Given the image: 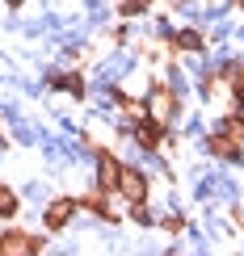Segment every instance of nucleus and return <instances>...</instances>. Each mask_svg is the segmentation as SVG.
<instances>
[{
  "label": "nucleus",
  "mask_w": 244,
  "mask_h": 256,
  "mask_svg": "<svg viewBox=\"0 0 244 256\" xmlns=\"http://www.w3.org/2000/svg\"><path fill=\"white\" fill-rule=\"evenodd\" d=\"M122 189H126V198H131V202H143V176H131V172H126V176H122Z\"/></svg>",
  "instance_id": "nucleus-1"
},
{
  "label": "nucleus",
  "mask_w": 244,
  "mask_h": 256,
  "mask_svg": "<svg viewBox=\"0 0 244 256\" xmlns=\"http://www.w3.org/2000/svg\"><path fill=\"white\" fill-rule=\"evenodd\" d=\"M68 214H72V202H59V206H51V214H47V222H51V227H59V222L68 218Z\"/></svg>",
  "instance_id": "nucleus-2"
},
{
  "label": "nucleus",
  "mask_w": 244,
  "mask_h": 256,
  "mask_svg": "<svg viewBox=\"0 0 244 256\" xmlns=\"http://www.w3.org/2000/svg\"><path fill=\"white\" fill-rule=\"evenodd\" d=\"M13 206H17V202H13V194H9V189L0 185V214H13Z\"/></svg>",
  "instance_id": "nucleus-3"
},
{
  "label": "nucleus",
  "mask_w": 244,
  "mask_h": 256,
  "mask_svg": "<svg viewBox=\"0 0 244 256\" xmlns=\"http://www.w3.org/2000/svg\"><path fill=\"white\" fill-rule=\"evenodd\" d=\"M9 4H21V0H9Z\"/></svg>",
  "instance_id": "nucleus-4"
}]
</instances>
